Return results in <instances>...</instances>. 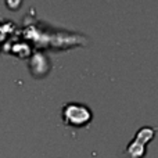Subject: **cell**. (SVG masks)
<instances>
[{
  "label": "cell",
  "instance_id": "obj_1",
  "mask_svg": "<svg viewBox=\"0 0 158 158\" xmlns=\"http://www.w3.org/2000/svg\"><path fill=\"white\" fill-rule=\"evenodd\" d=\"M156 129L150 126H144L136 133L135 139L128 144L123 158H144L146 156V146L148 142L154 139Z\"/></svg>",
  "mask_w": 158,
  "mask_h": 158
},
{
  "label": "cell",
  "instance_id": "obj_2",
  "mask_svg": "<svg viewBox=\"0 0 158 158\" xmlns=\"http://www.w3.org/2000/svg\"><path fill=\"white\" fill-rule=\"evenodd\" d=\"M63 121L68 126L82 128L92 121V112L82 104H67L63 110Z\"/></svg>",
  "mask_w": 158,
  "mask_h": 158
}]
</instances>
